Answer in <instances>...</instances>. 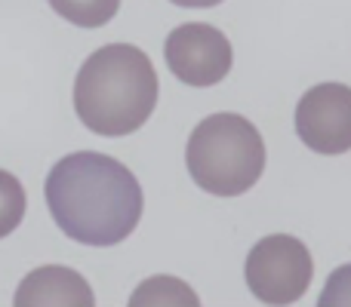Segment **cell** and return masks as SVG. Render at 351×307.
I'll return each mask as SVG.
<instances>
[{
  "label": "cell",
  "mask_w": 351,
  "mask_h": 307,
  "mask_svg": "<svg viewBox=\"0 0 351 307\" xmlns=\"http://www.w3.org/2000/svg\"><path fill=\"white\" fill-rule=\"evenodd\" d=\"M243 277L259 302L296 304L311 286L315 258L302 240L290 234H274L250 249Z\"/></svg>",
  "instance_id": "cell-4"
},
{
  "label": "cell",
  "mask_w": 351,
  "mask_h": 307,
  "mask_svg": "<svg viewBox=\"0 0 351 307\" xmlns=\"http://www.w3.org/2000/svg\"><path fill=\"white\" fill-rule=\"evenodd\" d=\"M25 206H28V197H25L22 181L12 172L0 169V240L10 237L12 230L22 224Z\"/></svg>",
  "instance_id": "cell-9"
},
{
  "label": "cell",
  "mask_w": 351,
  "mask_h": 307,
  "mask_svg": "<svg viewBox=\"0 0 351 307\" xmlns=\"http://www.w3.org/2000/svg\"><path fill=\"white\" fill-rule=\"evenodd\" d=\"M296 133L315 154L351 151V86L317 83L296 105Z\"/></svg>",
  "instance_id": "cell-6"
},
{
  "label": "cell",
  "mask_w": 351,
  "mask_h": 307,
  "mask_svg": "<svg viewBox=\"0 0 351 307\" xmlns=\"http://www.w3.org/2000/svg\"><path fill=\"white\" fill-rule=\"evenodd\" d=\"M317 304H324V307H330V304H351V265H346V267H339V271L330 273L327 289L321 292V302H317Z\"/></svg>",
  "instance_id": "cell-11"
},
{
  "label": "cell",
  "mask_w": 351,
  "mask_h": 307,
  "mask_svg": "<svg viewBox=\"0 0 351 307\" xmlns=\"http://www.w3.org/2000/svg\"><path fill=\"white\" fill-rule=\"evenodd\" d=\"M191 181L213 197H241L265 172V142L241 114H213L194 126L185 148Z\"/></svg>",
  "instance_id": "cell-3"
},
{
  "label": "cell",
  "mask_w": 351,
  "mask_h": 307,
  "mask_svg": "<svg viewBox=\"0 0 351 307\" xmlns=\"http://www.w3.org/2000/svg\"><path fill=\"white\" fill-rule=\"evenodd\" d=\"M49 6L77 28H102L117 16L121 0H49Z\"/></svg>",
  "instance_id": "cell-8"
},
{
  "label": "cell",
  "mask_w": 351,
  "mask_h": 307,
  "mask_svg": "<svg viewBox=\"0 0 351 307\" xmlns=\"http://www.w3.org/2000/svg\"><path fill=\"white\" fill-rule=\"evenodd\" d=\"M16 304L19 307H34V304H80L93 307L96 295H93L90 283L80 277L77 271L62 265H47L31 271L16 289Z\"/></svg>",
  "instance_id": "cell-7"
},
{
  "label": "cell",
  "mask_w": 351,
  "mask_h": 307,
  "mask_svg": "<svg viewBox=\"0 0 351 307\" xmlns=\"http://www.w3.org/2000/svg\"><path fill=\"white\" fill-rule=\"evenodd\" d=\"M176 6H185V10H210V6L222 3V0H170Z\"/></svg>",
  "instance_id": "cell-12"
},
{
  "label": "cell",
  "mask_w": 351,
  "mask_h": 307,
  "mask_svg": "<svg viewBox=\"0 0 351 307\" xmlns=\"http://www.w3.org/2000/svg\"><path fill=\"white\" fill-rule=\"evenodd\" d=\"M158 71L133 43H108L80 65L74 111L90 133L121 139L142 129L158 105Z\"/></svg>",
  "instance_id": "cell-2"
},
{
  "label": "cell",
  "mask_w": 351,
  "mask_h": 307,
  "mask_svg": "<svg viewBox=\"0 0 351 307\" xmlns=\"http://www.w3.org/2000/svg\"><path fill=\"white\" fill-rule=\"evenodd\" d=\"M167 68L188 86H216L234 65L228 37L206 22L179 25L164 43Z\"/></svg>",
  "instance_id": "cell-5"
},
{
  "label": "cell",
  "mask_w": 351,
  "mask_h": 307,
  "mask_svg": "<svg viewBox=\"0 0 351 307\" xmlns=\"http://www.w3.org/2000/svg\"><path fill=\"white\" fill-rule=\"evenodd\" d=\"M47 206L65 237L84 246H117L142 218V185L121 160L99 151L68 154L47 175Z\"/></svg>",
  "instance_id": "cell-1"
},
{
  "label": "cell",
  "mask_w": 351,
  "mask_h": 307,
  "mask_svg": "<svg viewBox=\"0 0 351 307\" xmlns=\"http://www.w3.org/2000/svg\"><path fill=\"white\" fill-rule=\"evenodd\" d=\"M197 304V295L176 277H154L133 292L130 304Z\"/></svg>",
  "instance_id": "cell-10"
}]
</instances>
